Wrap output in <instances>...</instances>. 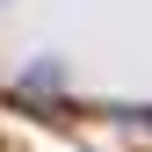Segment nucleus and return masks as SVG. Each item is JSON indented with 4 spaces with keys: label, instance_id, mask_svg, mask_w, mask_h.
<instances>
[{
    "label": "nucleus",
    "instance_id": "nucleus-1",
    "mask_svg": "<svg viewBox=\"0 0 152 152\" xmlns=\"http://www.w3.org/2000/svg\"><path fill=\"white\" fill-rule=\"evenodd\" d=\"M123 116H138V123H152V109H123Z\"/></svg>",
    "mask_w": 152,
    "mask_h": 152
}]
</instances>
